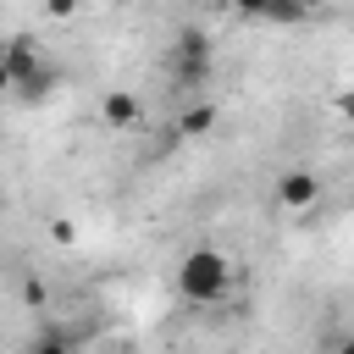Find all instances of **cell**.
I'll return each mask as SVG.
<instances>
[{"label": "cell", "mask_w": 354, "mask_h": 354, "mask_svg": "<svg viewBox=\"0 0 354 354\" xmlns=\"http://www.w3.org/2000/svg\"><path fill=\"white\" fill-rule=\"evenodd\" d=\"M232 288V260L221 249H188L177 260V293L188 304H221Z\"/></svg>", "instance_id": "obj_1"}, {"label": "cell", "mask_w": 354, "mask_h": 354, "mask_svg": "<svg viewBox=\"0 0 354 354\" xmlns=\"http://www.w3.org/2000/svg\"><path fill=\"white\" fill-rule=\"evenodd\" d=\"M0 66L11 72V94H22L28 105L50 100V94H55V83H61V72L33 50V39H28V33H17V39H6V44H0Z\"/></svg>", "instance_id": "obj_2"}, {"label": "cell", "mask_w": 354, "mask_h": 354, "mask_svg": "<svg viewBox=\"0 0 354 354\" xmlns=\"http://www.w3.org/2000/svg\"><path fill=\"white\" fill-rule=\"evenodd\" d=\"M100 122H105L111 133H127V127H138V122H144V105H138V94H133V88H105V100H100Z\"/></svg>", "instance_id": "obj_3"}, {"label": "cell", "mask_w": 354, "mask_h": 354, "mask_svg": "<svg viewBox=\"0 0 354 354\" xmlns=\"http://www.w3.org/2000/svg\"><path fill=\"white\" fill-rule=\"evenodd\" d=\"M277 199H282L288 210H315V205H321V177H310L304 166H293V171L277 177Z\"/></svg>", "instance_id": "obj_4"}, {"label": "cell", "mask_w": 354, "mask_h": 354, "mask_svg": "<svg viewBox=\"0 0 354 354\" xmlns=\"http://www.w3.org/2000/svg\"><path fill=\"white\" fill-rule=\"evenodd\" d=\"M243 17H260V22H299L304 11L293 6V0H232Z\"/></svg>", "instance_id": "obj_5"}, {"label": "cell", "mask_w": 354, "mask_h": 354, "mask_svg": "<svg viewBox=\"0 0 354 354\" xmlns=\"http://www.w3.org/2000/svg\"><path fill=\"white\" fill-rule=\"evenodd\" d=\"M210 127H216V105H205V100L188 105V111L177 116V138H205Z\"/></svg>", "instance_id": "obj_6"}, {"label": "cell", "mask_w": 354, "mask_h": 354, "mask_svg": "<svg viewBox=\"0 0 354 354\" xmlns=\"http://www.w3.org/2000/svg\"><path fill=\"white\" fill-rule=\"evenodd\" d=\"M177 61H210V33L205 28H183L177 33Z\"/></svg>", "instance_id": "obj_7"}, {"label": "cell", "mask_w": 354, "mask_h": 354, "mask_svg": "<svg viewBox=\"0 0 354 354\" xmlns=\"http://www.w3.org/2000/svg\"><path fill=\"white\" fill-rule=\"evenodd\" d=\"M28 354H72V337H66V332H39V337L28 343Z\"/></svg>", "instance_id": "obj_8"}, {"label": "cell", "mask_w": 354, "mask_h": 354, "mask_svg": "<svg viewBox=\"0 0 354 354\" xmlns=\"http://www.w3.org/2000/svg\"><path fill=\"white\" fill-rule=\"evenodd\" d=\"M171 72H177V83H205L210 61H171Z\"/></svg>", "instance_id": "obj_9"}, {"label": "cell", "mask_w": 354, "mask_h": 354, "mask_svg": "<svg viewBox=\"0 0 354 354\" xmlns=\"http://www.w3.org/2000/svg\"><path fill=\"white\" fill-rule=\"evenodd\" d=\"M44 11H50L55 22H66V17H77V0H44Z\"/></svg>", "instance_id": "obj_10"}, {"label": "cell", "mask_w": 354, "mask_h": 354, "mask_svg": "<svg viewBox=\"0 0 354 354\" xmlns=\"http://www.w3.org/2000/svg\"><path fill=\"white\" fill-rule=\"evenodd\" d=\"M50 238H55V243H77V227H72V221H50Z\"/></svg>", "instance_id": "obj_11"}, {"label": "cell", "mask_w": 354, "mask_h": 354, "mask_svg": "<svg viewBox=\"0 0 354 354\" xmlns=\"http://www.w3.org/2000/svg\"><path fill=\"white\" fill-rule=\"evenodd\" d=\"M22 299H28V304H44V282L28 277V282H22Z\"/></svg>", "instance_id": "obj_12"}, {"label": "cell", "mask_w": 354, "mask_h": 354, "mask_svg": "<svg viewBox=\"0 0 354 354\" xmlns=\"http://www.w3.org/2000/svg\"><path fill=\"white\" fill-rule=\"evenodd\" d=\"M0 94H11V72L6 66H0Z\"/></svg>", "instance_id": "obj_13"}, {"label": "cell", "mask_w": 354, "mask_h": 354, "mask_svg": "<svg viewBox=\"0 0 354 354\" xmlns=\"http://www.w3.org/2000/svg\"><path fill=\"white\" fill-rule=\"evenodd\" d=\"M293 6H299V11H315V6H326V0H293Z\"/></svg>", "instance_id": "obj_14"}, {"label": "cell", "mask_w": 354, "mask_h": 354, "mask_svg": "<svg viewBox=\"0 0 354 354\" xmlns=\"http://www.w3.org/2000/svg\"><path fill=\"white\" fill-rule=\"evenodd\" d=\"M0 210H6V188H0Z\"/></svg>", "instance_id": "obj_15"}]
</instances>
